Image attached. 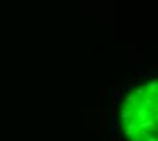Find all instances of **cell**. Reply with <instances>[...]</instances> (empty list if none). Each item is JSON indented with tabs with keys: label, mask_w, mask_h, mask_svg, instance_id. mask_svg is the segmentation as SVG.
<instances>
[{
	"label": "cell",
	"mask_w": 158,
	"mask_h": 141,
	"mask_svg": "<svg viewBox=\"0 0 158 141\" xmlns=\"http://www.w3.org/2000/svg\"><path fill=\"white\" fill-rule=\"evenodd\" d=\"M117 113H119V110H117V108H113V114H114V115H117Z\"/></svg>",
	"instance_id": "cell-1"
},
{
	"label": "cell",
	"mask_w": 158,
	"mask_h": 141,
	"mask_svg": "<svg viewBox=\"0 0 158 141\" xmlns=\"http://www.w3.org/2000/svg\"><path fill=\"white\" fill-rule=\"evenodd\" d=\"M1 1H8V0H1Z\"/></svg>",
	"instance_id": "cell-2"
}]
</instances>
